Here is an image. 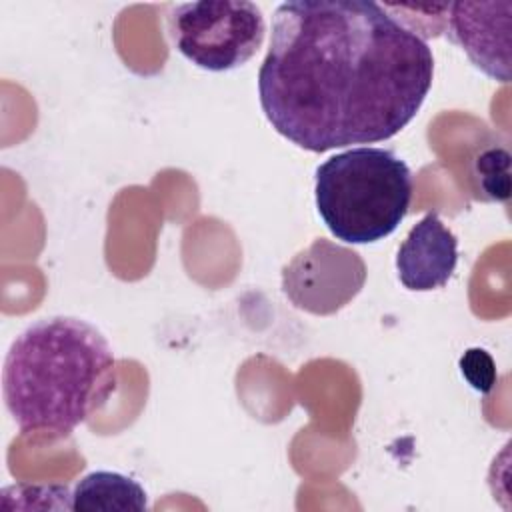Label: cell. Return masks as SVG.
Here are the masks:
<instances>
[{"mask_svg":"<svg viewBox=\"0 0 512 512\" xmlns=\"http://www.w3.org/2000/svg\"><path fill=\"white\" fill-rule=\"evenodd\" d=\"M464 380L480 394H490L498 382L494 358L484 348H468L458 360Z\"/></svg>","mask_w":512,"mask_h":512,"instance_id":"10","label":"cell"},{"mask_svg":"<svg viewBox=\"0 0 512 512\" xmlns=\"http://www.w3.org/2000/svg\"><path fill=\"white\" fill-rule=\"evenodd\" d=\"M408 164L386 148H350L316 168L314 196L326 228L342 242L370 244L392 234L410 208Z\"/></svg>","mask_w":512,"mask_h":512,"instance_id":"3","label":"cell"},{"mask_svg":"<svg viewBox=\"0 0 512 512\" xmlns=\"http://www.w3.org/2000/svg\"><path fill=\"white\" fill-rule=\"evenodd\" d=\"M166 22L176 50L210 72H226L246 64L258 52L266 34L260 8L246 0L176 4Z\"/></svg>","mask_w":512,"mask_h":512,"instance_id":"4","label":"cell"},{"mask_svg":"<svg viewBox=\"0 0 512 512\" xmlns=\"http://www.w3.org/2000/svg\"><path fill=\"white\" fill-rule=\"evenodd\" d=\"M434 78L428 42L376 2L294 0L274 12L260 106L292 144L326 152L396 136Z\"/></svg>","mask_w":512,"mask_h":512,"instance_id":"1","label":"cell"},{"mask_svg":"<svg viewBox=\"0 0 512 512\" xmlns=\"http://www.w3.org/2000/svg\"><path fill=\"white\" fill-rule=\"evenodd\" d=\"M458 264V240L440 220L438 212H428L416 222L396 256L400 282L414 292H428L444 286Z\"/></svg>","mask_w":512,"mask_h":512,"instance_id":"7","label":"cell"},{"mask_svg":"<svg viewBox=\"0 0 512 512\" xmlns=\"http://www.w3.org/2000/svg\"><path fill=\"white\" fill-rule=\"evenodd\" d=\"M448 36L486 76L510 80L512 2L446 4Z\"/></svg>","mask_w":512,"mask_h":512,"instance_id":"6","label":"cell"},{"mask_svg":"<svg viewBox=\"0 0 512 512\" xmlns=\"http://www.w3.org/2000/svg\"><path fill=\"white\" fill-rule=\"evenodd\" d=\"M72 508L76 512H144L148 496L136 480L118 472L98 470L76 484Z\"/></svg>","mask_w":512,"mask_h":512,"instance_id":"8","label":"cell"},{"mask_svg":"<svg viewBox=\"0 0 512 512\" xmlns=\"http://www.w3.org/2000/svg\"><path fill=\"white\" fill-rule=\"evenodd\" d=\"M114 354L98 328L52 316L20 332L6 354L2 394L24 434L68 436L112 386Z\"/></svg>","mask_w":512,"mask_h":512,"instance_id":"2","label":"cell"},{"mask_svg":"<svg viewBox=\"0 0 512 512\" xmlns=\"http://www.w3.org/2000/svg\"><path fill=\"white\" fill-rule=\"evenodd\" d=\"M366 280V266L354 250L318 238L284 266L282 288L294 306L332 314L352 300Z\"/></svg>","mask_w":512,"mask_h":512,"instance_id":"5","label":"cell"},{"mask_svg":"<svg viewBox=\"0 0 512 512\" xmlns=\"http://www.w3.org/2000/svg\"><path fill=\"white\" fill-rule=\"evenodd\" d=\"M474 176L478 190L486 200H510V152L502 146H492L480 152L474 160Z\"/></svg>","mask_w":512,"mask_h":512,"instance_id":"9","label":"cell"}]
</instances>
